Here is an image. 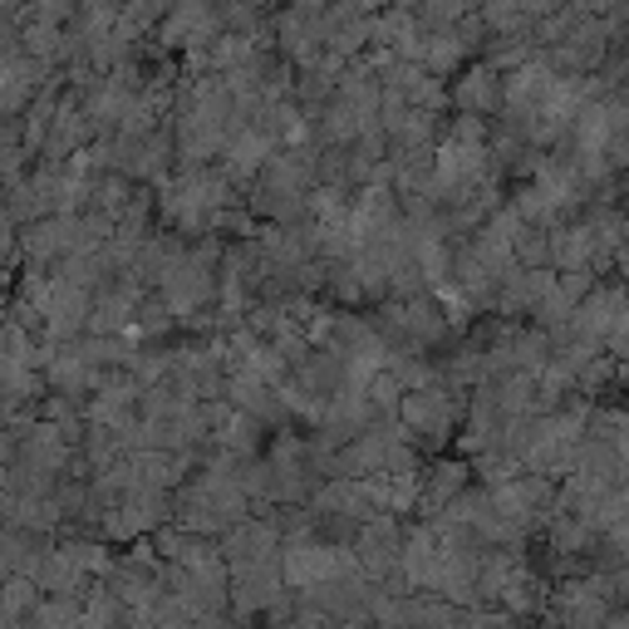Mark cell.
<instances>
[{
	"label": "cell",
	"mask_w": 629,
	"mask_h": 629,
	"mask_svg": "<svg viewBox=\"0 0 629 629\" xmlns=\"http://www.w3.org/2000/svg\"><path fill=\"white\" fill-rule=\"evenodd\" d=\"M399 413L408 428H423V433H438L448 423V403L443 394H403L399 399Z\"/></svg>",
	"instance_id": "obj_1"
}]
</instances>
